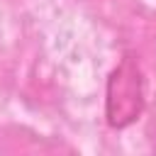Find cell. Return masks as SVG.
<instances>
[{
	"label": "cell",
	"mask_w": 156,
	"mask_h": 156,
	"mask_svg": "<svg viewBox=\"0 0 156 156\" xmlns=\"http://www.w3.org/2000/svg\"><path fill=\"white\" fill-rule=\"evenodd\" d=\"M141 110H144L141 71L134 56H124L107 78V100H105L107 124L115 129L129 127L141 115Z\"/></svg>",
	"instance_id": "6da1fadb"
}]
</instances>
